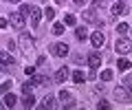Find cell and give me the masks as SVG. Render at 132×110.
<instances>
[{
  "label": "cell",
  "instance_id": "ac0fdd59",
  "mask_svg": "<svg viewBox=\"0 0 132 110\" xmlns=\"http://www.w3.org/2000/svg\"><path fill=\"white\" fill-rule=\"evenodd\" d=\"M75 22H77V20H75L73 13H66L64 15V24H66V27H75Z\"/></svg>",
  "mask_w": 132,
  "mask_h": 110
},
{
  "label": "cell",
  "instance_id": "484cf974",
  "mask_svg": "<svg viewBox=\"0 0 132 110\" xmlns=\"http://www.w3.org/2000/svg\"><path fill=\"white\" fill-rule=\"evenodd\" d=\"M123 86H126L128 90H130V95H132V75H128L126 79H123Z\"/></svg>",
  "mask_w": 132,
  "mask_h": 110
},
{
  "label": "cell",
  "instance_id": "277c9868",
  "mask_svg": "<svg viewBox=\"0 0 132 110\" xmlns=\"http://www.w3.org/2000/svg\"><path fill=\"white\" fill-rule=\"evenodd\" d=\"M9 24L13 27L15 31H22V29H24V13H22V11H15V13H11Z\"/></svg>",
  "mask_w": 132,
  "mask_h": 110
},
{
  "label": "cell",
  "instance_id": "e0dca14e",
  "mask_svg": "<svg viewBox=\"0 0 132 110\" xmlns=\"http://www.w3.org/2000/svg\"><path fill=\"white\" fill-rule=\"evenodd\" d=\"M75 38L77 40H86V38H88V33H86L84 27H77V29H75Z\"/></svg>",
  "mask_w": 132,
  "mask_h": 110
},
{
  "label": "cell",
  "instance_id": "8fae6325",
  "mask_svg": "<svg viewBox=\"0 0 132 110\" xmlns=\"http://www.w3.org/2000/svg\"><path fill=\"white\" fill-rule=\"evenodd\" d=\"M110 11H112V15H114V18H119V15H123V13H126V2H123V0H119V2H114V5H112V9H110Z\"/></svg>",
  "mask_w": 132,
  "mask_h": 110
},
{
  "label": "cell",
  "instance_id": "3957f363",
  "mask_svg": "<svg viewBox=\"0 0 132 110\" xmlns=\"http://www.w3.org/2000/svg\"><path fill=\"white\" fill-rule=\"evenodd\" d=\"M81 18L86 20V22H93V24H97V27H104V20L97 15V9L95 7H90V9H86L84 13H81Z\"/></svg>",
  "mask_w": 132,
  "mask_h": 110
},
{
  "label": "cell",
  "instance_id": "7a4b0ae2",
  "mask_svg": "<svg viewBox=\"0 0 132 110\" xmlns=\"http://www.w3.org/2000/svg\"><path fill=\"white\" fill-rule=\"evenodd\" d=\"M114 51H117V55H126V53H130V51H132V42L119 35L117 42H114Z\"/></svg>",
  "mask_w": 132,
  "mask_h": 110
},
{
  "label": "cell",
  "instance_id": "f1b7e54d",
  "mask_svg": "<svg viewBox=\"0 0 132 110\" xmlns=\"http://www.w3.org/2000/svg\"><path fill=\"white\" fill-rule=\"evenodd\" d=\"M24 73H27V75H35V66H27V68H24Z\"/></svg>",
  "mask_w": 132,
  "mask_h": 110
},
{
  "label": "cell",
  "instance_id": "30bf717a",
  "mask_svg": "<svg viewBox=\"0 0 132 110\" xmlns=\"http://www.w3.org/2000/svg\"><path fill=\"white\" fill-rule=\"evenodd\" d=\"M88 66L90 68H99L101 66V53H97V51H93L88 55Z\"/></svg>",
  "mask_w": 132,
  "mask_h": 110
},
{
  "label": "cell",
  "instance_id": "ffe728a7",
  "mask_svg": "<svg viewBox=\"0 0 132 110\" xmlns=\"http://www.w3.org/2000/svg\"><path fill=\"white\" fill-rule=\"evenodd\" d=\"M117 66H119V71H128V68H130V62H128L126 57H121V60L117 62Z\"/></svg>",
  "mask_w": 132,
  "mask_h": 110
},
{
  "label": "cell",
  "instance_id": "8992f818",
  "mask_svg": "<svg viewBox=\"0 0 132 110\" xmlns=\"http://www.w3.org/2000/svg\"><path fill=\"white\" fill-rule=\"evenodd\" d=\"M114 99L117 101H130L132 95H130V90H128L126 86H117L114 88Z\"/></svg>",
  "mask_w": 132,
  "mask_h": 110
},
{
  "label": "cell",
  "instance_id": "4316f807",
  "mask_svg": "<svg viewBox=\"0 0 132 110\" xmlns=\"http://www.w3.org/2000/svg\"><path fill=\"white\" fill-rule=\"evenodd\" d=\"M31 9H33V5H20V11L24 15H31Z\"/></svg>",
  "mask_w": 132,
  "mask_h": 110
},
{
  "label": "cell",
  "instance_id": "7c38bea8",
  "mask_svg": "<svg viewBox=\"0 0 132 110\" xmlns=\"http://www.w3.org/2000/svg\"><path fill=\"white\" fill-rule=\"evenodd\" d=\"M68 75H71V71H68L66 66H62L60 71L55 73V81H57V84H64V81L68 79Z\"/></svg>",
  "mask_w": 132,
  "mask_h": 110
},
{
  "label": "cell",
  "instance_id": "1f68e13d",
  "mask_svg": "<svg viewBox=\"0 0 132 110\" xmlns=\"http://www.w3.org/2000/svg\"><path fill=\"white\" fill-rule=\"evenodd\" d=\"M73 2H75V5H79V7H81V5H86V2H88V0H73Z\"/></svg>",
  "mask_w": 132,
  "mask_h": 110
},
{
  "label": "cell",
  "instance_id": "cb8c5ba5",
  "mask_svg": "<svg viewBox=\"0 0 132 110\" xmlns=\"http://www.w3.org/2000/svg\"><path fill=\"white\" fill-rule=\"evenodd\" d=\"M64 27H66V24H60V22L53 24V33H55V35H62V33H64Z\"/></svg>",
  "mask_w": 132,
  "mask_h": 110
},
{
  "label": "cell",
  "instance_id": "52a82bcc",
  "mask_svg": "<svg viewBox=\"0 0 132 110\" xmlns=\"http://www.w3.org/2000/svg\"><path fill=\"white\" fill-rule=\"evenodd\" d=\"M51 53L55 55V57H66V55H68V46H66L64 42H57V44L51 46Z\"/></svg>",
  "mask_w": 132,
  "mask_h": 110
},
{
  "label": "cell",
  "instance_id": "44dd1931",
  "mask_svg": "<svg viewBox=\"0 0 132 110\" xmlns=\"http://www.w3.org/2000/svg\"><path fill=\"white\" fill-rule=\"evenodd\" d=\"M84 79H86V77H84V73H81V71H75V73H73V81H75V84H81Z\"/></svg>",
  "mask_w": 132,
  "mask_h": 110
},
{
  "label": "cell",
  "instance_id": "5bb4252c",
  "mask_svg": "<svg viewBox=\"0 0 132 110\" xmlns=\"http://www.w3.org/2000/svg\"><path fill=\"white\" fill-rule=\"evenodd\" d=\"M40 15H42V13H40V9H38V7H33V9H31V15H29L31 27H38V24H40Z\"/></svg>",
  "mask_w": 132,
  "mask_h": 110
},
{
  "label": "cell",
  "instance_id": "7402d4cb",
  "mask_svg": "<svg viewBox=\"0 0 132 110\" xmlns=\"http://www.w3.org/2000/svg\"><path fill=\"white\" fill-rule=\"evenodd\" d=\"M44 18L53 20V18H55V9H53V7H46V9H44Z\"/></svg>",
  "mask_w": 132,
  "mask_h": 110
},
{
  "label": "cell",
  "instance_id": "d6986e66",
  "mask_svg": "<svg viewBox=\"0 0 132 110\" xmlns=\"http://www.w3.org/2000/svg\"><path fill=\"white\" fill-rule=\"evenodd\" d=\"M114 77V73L110 71V68H106V71H101V81H110Z\"/></svg>",
  "mask_w": 132,
  "mask_h": 110
},
{
  "label": "cell",
  "instance_id": "9c48e42d",
  "mask_svg": "<svg viewBox=\"0 0 132 110\" xmlns=\"http://www.w3.org/2000/svg\"><path fill=\"white\" fill-rule=\"evenodd\" d=\"M0 60H2V71H7V68H13L15 66V62H13V57H11L7 51H2L0 53Z\"/></svg>",
  "mask_w": 132,
  "mask_h": 110
},
{
  "label": "cell",
  "instance_id": "9a60e30c",
  "mask_svg": "<svg viewBox=\"0 0 132 110\" xmlns=\"http://www.w3.org/2000/svg\"><path fill=\"white\" fill-rule=\"evenodd\" d=\"M33 86H44V84H46V81H48V77L46 75H33Z\"/></svg>",
  "mask_w": 132,
  "mask_h": 110
},
{
  "label": "cell",
  "instance_id": "ba28073f",
  "mask_svg": "<svg viewBox=\"0 0 132 110\" xmlns=\"http://www.w3.org/2000/svg\"><path fill=\"white\" fill-rule=\"evenodd\" d=\"M90 42H93L95 48H101V46H104V42H106V35L101 33V31H95V33L90 35Z\"/></svg>",
  "mask_w": 132,
  "mask_h": 110
},
{
  "label": "cell",
  "instance_id": "6da1fadb",
  "mask_svg": "<svg viewBox=\"0 0 132 110\" xmlns=\"http://www.w3.org/2000/svg\"><path fill=\"white\" fill-rule=\"evenodd\" d=\"M18 44H20V51H22L24 57H33V53H35V40H33L27 31H22V33H20Z\"/></svg>",
  "mask_w": 132,
  "mask_h": 110
},
{
  "label": "cell",
  "instance_id": "4fadbf2b",
  "mask_svg": "<svg viewBox=\"0 0 132 110\" xmlns=\"http://www.w3.org/2000/svg\"><path fill=\"white\" fill-rule=\"evenodd\" d=\"M2 104H5L7 108H13V106L18 104V97L11 95V92H5V97H2Z\"/></svg>",
  "mask_w": 132,
  "mask_h": 110
},
{
  "label": "cell",
  "instance_id": "836d02e7",
  "mask_svg": "<svg viewBox=\"0 0 132 110\" xmlns=\"http://www.w3.org/2000/svg\"><path fill=\"white\" fill-rule=\"evenodd\" d=\"M9 2H20V0H9Z\"/></svg>",
  "mask_w": 132,
  "mask_h": 110
},
{
  "label": "cell",
  "instance_id": "f546056e",
  "mask_svg": "<svg viewBox=\"0 0 132 110\" xmlns=\"http://www.w3.org/2000/svg\"><path fill=\"white\" fill-rule=\"evenodd\" d=\"M9 86H11V81H2V92H9Z\"/></svg>",
  "mask_w": 132,
  "mask_h": 110
},
{
  "label": "cell",
  "instance_id": "4dcf8cb0",
  "mask_svg": "<svg viewBox=\"0 0 132 110\" xmlns=\"http://www.w3.org/2000/svg\"><path fill=\"white\" fill-rule=\"evenodd\" d=\"M97 108H110V104H108V101H104V99H101V101L97 104Z\"/></svg>",
  "mask_w": 132,
  "mask_h": 110
},
{
  "label": "cell",
  "instance_id": "2e32d148",
  "mask_svg": "<svg viewBox=\"0 0 132 110\" xmlns=\"http://www.w3.org/2000/svg\"><path fill=\"white\" fill-rule=\"evenodd\" d=\"M22 106H24V108H31V106H35V97H33V95H24Z\"/></svg>",
  "mask_w": 132,
  "mask_h": 110
},
{
  "label": "cell",
  "instance_id": "5b68a950",
  "mask_svg": "<svg viewBox=\"0 0 132 110\" xmlns=\"http://www.w3.org/2000/svg\"><path fill=\"white\" fill-rule=\"evenodd\" d=\"M60 101L64 104V108H75V97H73V92L68 90H60Z\"/></svg>",
  "mask_w": 132,
  "mask_h": 110
},
{
  "label": "cell",
  "instance_id": "d6a6232c",
  "mask_svg": "<svg viewBox=\"0 0 132 110\" xmlns=\"http://www.w3.org/2000/svg\"><path fill=\"white\" fill-rule=\"evenodd\" d=\"M55 2H57V5H64V0H55Z\"/></svg>",
  "mask_w": 132,
  "mask_h": 110
},
{
  "label": "cell",
  "instance_id": "d4e9b609",
  "mask_svg": "<svg viewBox=\"0 0 132 110\" xmlns=\"http://www.w3.org/2000/svg\"><path fill=\"white\" fill-rule=\"evenodd\" d=\"M126 31H128V24H126V22H119V24H117V35H123Z\"/></svg>",
  "mask_w": 132,
  "mask_h": 110
},
{
  "label": "cell",
  "instance_id": "83f0119b",
  "mask_svg": "<svg viewBox=\"0 0 132 110\" xmlns=\"http://www.w3.org/2000/svg\"><path fill=\"white\" fill-rule=\"evenodd\" d=\"M31 86H33V81H29V84H22V92H24V95H31Z\"/></svg>",
  "mask_w": 132,
  "mask_h": 110
},
{
  "label": "cell",
  "instance_id": "603a6c76",
  "mask_svg": "<svg viewBox=\"0 0 132 110\" xmlns=\"http://www.w3.org/2000/svg\"><path fill=\"white\" fill-rule=\"evenodd\" d=\"M53 106H55V99H53V97H44V104H42V108H53Z\"/></svg>",
  "mask_w": 132,
  "mask_h": 110
}]
</instances>
